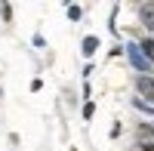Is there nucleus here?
I'll use <instances>...</instances> for the list:
<instances>
[{"mask_svg":"<svg viewBox=\"0 0 154 151\" xmlns=\"http://www.w3.org/2000/svg\"><path fill=\"white\" fill-rule=\"evenodd\" d=\"M126 56H130V62L136 65V71H148V59H145V53H142V46H139V43H130V46H126Z\"/></svg>","mask_w":154,"mask_h":151,"instance_id":"obj_1","label":"nucleus"},{"mask_svg":"<svg viewBox=\"0 0 154 151\" xmlns=\"http://www.w3.org/2000/svg\"><path fill=\"white\" fill-rule=\"evenodd\" d=\"M136 90H139V96H145L148 102L154 105V77H148V74H139V77H136Z\"/></svg>","mask_w":154,"mask_h":151,"instance_id":"obj_2","label":"nucleus"},{"mask_svg":"<svg viewBox=\"0 0 154 151\" xmlns=\"http://www.w3.org/2000/svg\"><path fill=\"white\" fill-rule=\"evenodd\" d=\"M96 49H99V37H93V34H89L86 40H83V56H93Z\"/></svg>","mask_w":154,"mask_h":151,"instance_id":"obj_3","label":"nucleus"},{"mask_svg":"<svg viewBox=\"0 0 154 151\" xmlns=\"http://www.w3.org/2000/svg\"><path fill=\"white\" fill-rule=\"evenodd\" d=\"M142 19H145L148 28H154V6H151V3H145V6H142Z\"/></svg>","mask_w":154,"mask_h":151,"instance_id":"obj_4","label":"nucleus"},{"mask_svg":"<svg viewBox=\"0 0 154 151\" xmlns=\"http://www.w3.org/2000/svg\"><path fill=\"white\" fill-rule=\"evenodd\" d=\"M139 46H142V53H145V59H154V40H142Z\"/></svg>","mask_w":154,"mask_h":151,"instance_id":"obj_5","label":"nucleus"},{"mask_svg":"<svg viewBox=\"0 0 154 151\" xmlns=\"http://www.w3.org/2000/svg\"><path fill=\"white\" fill-rule=\"evenodd\" d=\"M80 16H83V9H80V6H68V19H74V22H77Z\"/></svg>","mask_w":154,"mask_h":151,"instance_id":"obj_6","label":"nucleus"},{"mask_svg":"<svg viewBox=\"0 0 154 151\" xmlns=\"http://www.w3.org/2000/svg\"><path fill=\"white\" fill-rule=\"evenodd\" d=\"M93 114H96V105H93V102H86V105H83V120H89Z\"/></svg>","mask_w":154,"mask_h":151,"instance_id":"obj_7","label":"nucleus"},{"mask_svg":"<svg viewBox=\"0 0 154 151\" xmlns=\"http://www.w3.org/2000/svg\"><path fill=\"white\" fill-rule=\"evenodd\" d=\"M139 148H142V151H154V139H142Z\"/></svg>","mask_w":154,"mask_h":151,"instance_id":"obj_8","label":"nucleus"},{"mask_svg":"<svg viewBox=\"0 0 154 151\" xmlns=\"http://www.w3.org/2000/svg\"><path fill=\"white\" fill-rule=\"evenodd\" d=\"M151 130H154V127H151Z\"/></svg>","mask_w":154,"mask_h":151,"instance_id":"obj_9","label":"nucleus"}]
</instances>
